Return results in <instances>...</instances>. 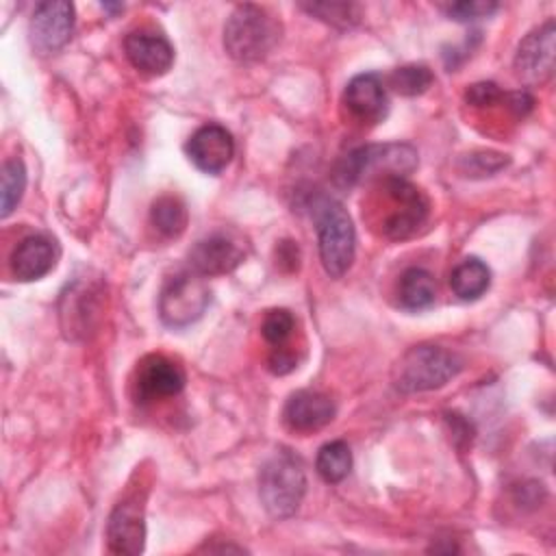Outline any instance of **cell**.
<instances>
[{
    "instance_id": "1",
    "label": "cell",
    "mask_w": 556,
    "mask_h": 556,
    "mask_svg": "<svg viewBox=\"0 0 556 556\" xmlns=\"http://www.w3.org/2000/svg\"><path fill=\"white\" fill-rule=\"evenodd\" d=\"M311 215L317 230L319 258L330 278H341L354 261L356 232L345 206L330 195H315Z\"/></svg>"
},
{
    "instance_id": "2",
    "label": "cell",
    "mask_w": 556,
    "mask_h": 556,
    "mask_svg": "<svg viewBox=\"0 0 556 556\" xmlns=\"http://www.w3.org/2000/svg\"><path fill=\"white\" fill-rule=\"evenodd\" d=\"M280 22L258 4H239L226 20L224 48L239 63L265 59L280 41Z\"/></svg>"
},
{
    "instance_id": "3",
    "label": "cell",
    "mask_w": 556,
    "mask_h": 556,
    "mask_svg": "<svg viewBox=\"0 0 556 556\" xmlns=\"http://www.w3.org/2000/svg\"><path fill=\"white\" fill-rule=\"evenodd\" d=\"M417 167V150L408 143H371L352 150L337 165V182L352 187L371 178H406Z\"/></svg>"
},
{
    "instance_id": "4",
    "label": "cell",
    "mask_w": 556,
    "mask_h": 556,
    "mask_svg": "<svg viewBox=\"0 0 556 556\" xmlns=\"http://www.w3.org/2000/svg\"><path fill=\"white\" fill-rule=\"evenodd\" d=\"M463 367V361L441 345L410 348L393 369V384L402 393H421L441 389Z\"/></svg>"
},
{
    "instance_id": "5",
    "label": "cell",
    "mask_w": 556,
    "mask_h": 556,
    "mask_svg": "<svg viewBox=\"0 0 556 556\" xmlns=\"http://www.w3.org/2000/svg\"><path fill=\"white\" fill-rule=\"evenodd\" d=\"M306 493V476L300 458L291 452H276L258 473V495L265 510L276 517H291Z\"/></svg>"
},
{
    "instance_id": "6",
    "label": "cell",
    "mask_w": 556,
    "mask_h": 556,
    "mask_svg": "<svg viewBox=\"0 0 556 556\" xmlns=\"http://www.w3.org/2000/svg\"><path fill=\"white\" fill-rule=\"evenodd\" d=\"M211 302L204 276L191 271L174 274L165 280L159 295V315L169 328H187L198 321Z\"/></svg>"
},
{
    "instance_id": "7",
    "label": "cell",
    "mask_w": 556,
    "mask_h": 556,
    "mask_svg": "<svg viewBox=\"0 0 556 556\" xmlns=\"http://www.w3.org/2000/svg\"><path fill=\"white\" fill-rule=\"evenodd\" d=\"M382 191L395 206V211H391L382 222V235L389 239H406L417 232L428 217L426 195L402 176L384 178Z\"/></svg>"
},
{
    "instance_id": "8",
    "label": "cell",
    "mask_w": 556,
    "mask_h": 556,
    "mask_svg": "<svg viewBox=\"0 0 556 556\" xmlns=\"http://www.w3.org/2000/svg\"><path fill=\"white\" fill-rule=\"evenodd\" d=\"M554 50H556V26L547 20L532 33H528L515 54V72L523 83L541 85L554 74Z\"/></svg>"
},
{
    "instance_id": "9",
    "label": "cell",
    "mask_w": 556,
    "mask_h": 556,
    "mask_svg": "<svg viewBox=\"0 0 556 556\" xmlns=\"http://www.w3.org/2000/svg\"><path fill=\"white\" fill-rule=\"evenodd\" d=\"M74 30V4L65 0L39 2L30 17V41L41 54L61 50Z\"/></svg>"
},
{
    "instance_id": "10",
    "label": "cell",
    "mask_w": 556,
    "mask_h": 556,
    "mask_svg": "<svg viewBox=\"0 0 556 556\" xmlns=\"http://www.w3.org/2000/svg\"><path fill=\"white\" fill-rule=\"evenodd\" d=\"M245 256L239 239L228 232L202 237L189 250V265L200 276H222L232 271Z\"/></svg>"
},
{
    "instance_id": "11",
    "label": "cell",
    "mask_w": 556,
    "mask_h": 556,
    "mask_svg": "<svg viewBox=\"0 0 556 556\" xmlns=\"http://www.w3.org/2000/svg\"><path fill=\"white\" fill-rule=\"evenodd\" d=\"M185 382H187L185 369L176 361L163 354H150L137 367L135 387H137V395L143 402L178 395Z\"/></svg>"
},
{
    "instance_id": "12",
    "label": "cell",
    "mask_w": 556,
    "mask_h": 556,
    "mask_svg": "<svg viewBox=\"0 0 556 556\" xmlns=\"http://www.w3.org/2000/svg\"><path fill=\"white\" fill-rule=\"evenodd\" d=\"M235 154L232 135L219 124L200 126L187 141V156L204 174H219Z\"/></svg>"
},
{
    "instance_id": "13",
    "label": "cell",
    "mask_w": 556,
    "mask_h": 556,
    "mask_svg": "<svg viewBox=\"0 0 556 556\" xmlns=\"http://www.w3.org/2000/svg\"><path fill=\"white\" fill-rule=\"evenodd\" d=\"M126 59L135 70L148 76L165 74L174 63V48L165 35L156 30H132L124 39Z\"/></svg>"
},
{
    "instance_id": "14",
    "label": "cell",
    "mask_w": 556,
    "mask_h": 556,
    "mask_svg": "<svg viewBox=\"0 0 556 556\" xmlns=\"http://www.w3.org/2000/svg\"><path fill=\"white\" fill-rule=\"evenodd\" d=\"M106 539L109 549L115 554L137 556L143 552L146 543V521H143V506L135 500L119 502L106 523Z\"/></svg>"
},
{
    "instance_id": "15",
    "label": "cell",
    "mask_w": 556,
    "mask_h": 556,
    "mask_svg": "<svg viewBox=\"0 0 556 556\" xmlns=\"http://www.w3.org/2000/svg\"><path fill=\"white\" fill-rule=\"evenodd\" d=\"M343 102L352 117L361 122H382L389 111V96L382 78L378 74H358L354 76L343 91Z\"/></svg>"
},
{
    "instance_id": "16",
    "label": "cell",
    "mask_w": 556,
    "mask_h": 556,
    "mask_svg": "<svg viewBox=\"0 0 556 556\" xmlns=\"http://www.w3.org/2000/svg\"><path fill=\"white\" fill-rule=\"evenodd\" d=\"M282 419L293 432H315L334 419V404L319 391H295L285 404Z\"/></svg>"
},
{
    "instance_id": "17",
    "label": "cell",
    "mask_w": 556,
    "mask_h": 556,
    "mask_svg": "<svg viewBox=\"0 0 556 556\" xmlns=\"http://www.w3.org/2000/svg\"><path fill=\"white\" fill-rule=\"evenodd\" d=\"M56 245L46 235H30L22 239L11 254V271L17 280H39L56 265Z\"/></svg>"
},
{
    "instance_id": "18",
    "label": "cell",
    "mask_w": 556,
    "mask_h": 556,
    "mask_svg": "<svg viewBox=\"0 0 556 556\" xmlns=\"http://www.w3.org/2000/svg\"><path fill=\"white\" fill-rule=\"evenodd\" d=\"M489 285H491V271L486 263H482L476 256H467L465 261H460L450 276V287L454 295L465 302H473L482 298Z\"/></svg>"
},
{
    "instance_id": "19",
    "label": "cell",
    "mask_w": 556,
    "mask_h": 556,
    "mask_svg": "<svg viewBox=\"0 0 556 556\" xmlns=\"http://www.w3.org/2000/svg\"><path fill=\"white\" fill-rule=\"evenodd\" d=\"M437 282L430 271L421 267H410L402 274L397 287V302L406 311H424L434 304Z\"/></svg>"
},
{
    "instance_id": "20",
    "label": "cell",
    "mask_w": 556,
    "mask_h": 556,
    "mask_svg": "<svg viewBox=\"0 0 556 556\" xmlns=\"http://www.w3.org/2000/svg\"><path fill=\"white\" fill-rule=\"evenodd\" d=\"M93 291L89 285L76 282L74 287L67 289V293L63 295V308H61V317L67 319L63 321V328L67 334L74 332H85L87 328H91V317L96 311V302H93Z\"/></svg>"
},
{
    "instance_id": "21",
    "label": "cell",
    "mask_w": 556,
    "mask_h": 556,
    "mask_svg": "<svg viewBox=\"0 0 556 556\" xmlns=\"http://www.w3.org/2000/svg\"><path fill=\"white\" fill-rule=\"evenodd\" d=\"M150 219L159 232L165 237H178L187 228V206L176 195H161L152 202Z\"/></svg>"
},
{
    "instance_id": "22",
    "label": "cell",
    "mask_w": 556,
    "mask_h": 556,
    "mask_svg": "<svg viewBox=\"0 0 556 556\" xmlns=\"http://www.w3.org/2000/svg\"><path fill=\"white\" fill-rule=\"evenodd\" d=\"M315 469L324 482L337 484L341 482L352 469V452L345 441H330L319 447Z\"/></svg>"
},
{
    "instance_id": "23",
    "label": "cell",
    "mask_w": 556,
    "mask_h": 556,
    "mask_svg": "<svg viewBox=\"0 0 556 556\" xmlns=\"http://www.w3.org/2000/svg\"><path fill=\"white\" fill-rule=\"evenodd\" d=\"M26 189V167L22 159L13 156L2 165V187H0V215L9 217L20 204Z\"/></svg>"
},
{
    "instance_id": "24",
    "label": "cell",
    "mask_w": 556,
    "mask_h": 556,
    "mask_svg": "<svg viewBox=\"0 0 556 556\" xmlns=\"http://www.w3.org/2000/svg\"><path fill=\"white\" fill-rule=\"evenodd\" d=\"M432 80H434V76H432L430 67L417 65V63H413V65H402V67L393 70L391 76H389L391 87H393L400 96H408V98L421 96L424 91H428V87L432 85Z\"/></svg>"
},
{
    "instance_id": "25",
    "label": "cell",
    "mask_w": 556,
    "mask_h": 556,
    "mask_svg": "<svg viewBox=\"0 0 556 556\" xmlns=\"http://www.w3.org/2000/svg\"><path fill=\"white\" fill-rule=\"evenodd\" d=\"M302 9L337 28H350L358 22V7L350 2H313L302 4Z\"/></svg>"
},
{
    "instance_id": "26",
    "label": "cell",
    "mask_w": 556,
    "mask_h": 556,
    "mask_svg": "<svg viewBox=\"0 0 556 556\" xmlns=\"http://www.w3.org/2000/svg\"><path fill=\"white\" fill-rule=\"evenodd\" d=\"M293 328H295V317L287 308L267 311L263 317V324H261V332H263L265 341L271 343L274 348L285 345V341L291 337Z\"/></svg>"
},
{
    "instance_id": "27",
    "label": "cell",
    "mask_w": 556,
    "mask_h": 556,
    "mask_svg": "<svg viewBox=\"0 0 556 556\" xmlns=\"http://www.w3.org/2000/svg\"><path fill=\"white\" fill-rule=\"evenodd\" d=\"M497 9H500V4L491 2V0H460V2L445 4L443 13L456 22H476V20L493 15Z\"/></svg>"
},
{
    "instance_id": "28",
    "label": "cell",
    "mask_w": 556,
    "mask_h": 556,
    "mask_svg": "<svg viewBox=\"0 0 556 556\" xmlns=\"http://www.w3.org/2000/svg\"><path fill=\"white\" fill-rule=\"evenodd\" d=\"M463 163L467 165L463 167L467 176H493L508 163V159L497 152H476V154H467Z\"/></svg>"
},
{
    "instance_id": "29",
    "label": "cell",
    "mask_w": 556,
    "mask_h": 556,
    "mask_svg": "<svg viewBox=\"0 0 556 556\" xmlns=\"http://www.w3.org/2000/svg\"><path fill=\"white\" fill-rule=\"evenodd\" d=\"M502 98H504V93L500 91V87L495 83H476L465 93V100L471 106H493Z\"/></svg>"
},
{
    "instance_id": "30",
    "label": "cell",
    "mask_w": 556,
    "mask_h": 556,
    "mask_svg": "<svg viewBox=\"0 0 556 556\" xmlns=\"http://www.w3.org/2000/svg\"><path fill=\"white\" fill-rule=\"evenodd\" d=\"M295 365H298V358H295V354H293L291 350H287L285 345L274 348V352H271V356H269V369H271V374L285 376V374L293 371Z\"/></svg>"
},
{
    "instance_id": "31",
    "label": "cell",
    "mask_w": 556,
    "mask_h": 556,
    "mask_svg": "<svg viewBox=\"0 0 556 556\" xmlns=\"http://www.w3.org/2000/svg\"><path fill=\"white\" fill-rule=\"evenodd\" d=\"M504 104L515 113V115H526L530 109H532V104H534V100H532V96L528 93V91H513V93H504Z\"/></svg>"
}]
</instances>
